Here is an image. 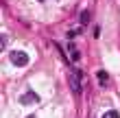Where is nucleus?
<instances>
[{"mask_svg": "<svg viewBox=\"0 0 120 118\" xmlns=\"http://www.w3.org/2000/svg\"><path fill=\"white\" fill-rule=\"evenodd\" d=\"M83 72L79 70V68H72L68 74V83H70V90H72L74 94H81V85H83Z\"/></svg>", "mask_w": 120, "mask_h": 118, "instance_id": "obj_1", "label": "nucleus"}, {"mask_svg": "<svg viewBox=\"0 0 120 118\" xmlns=\"http://www.w3.org/2000/svg\"><path fill=\"white\" fill-rule=\"evenodd\" d=\"M11 64L18 66V68H24L26 64H29V55H26L24 50H13L11 53Z\"/></svg>", "mask_w": 120, "mask_h": 118, "instance_id": "obj_2", "label": "nucleus"}, {"mask_svg": "<svg viewBox=\"0 0 120 118\" xmlns=\"http://www.w3.org/2000/svg\"><path fill=\"white\" fill-rule=\"evenodd\" d=\"M20 103H22V105H35V103H39V96L35 92H26V94L20 96Z\"/></svg>", "mask_w": 120, "mask_h": 118, "instance_id": "obj_3", "label": "nucleus"}, {"mask_svg": "<svg viewBox=\"0 0 120 118\" xmlns=\"http://www.w3.org/2000/svg\"><path fill=\"white\" fill-rule=\"evenodd\" d=\"M101 118H120V114L116 112V109H109V112H105Z\"/></svg>", "mask_w": 120, "mask_h": 118, "instance_id": "obj_4", "label": "nucleus"}, {"mask_svg": "<svg viewBox=\"0 0 120 118\" xmlns=\"http://www.w3.org/2000/svg\"><path fill=\"white\" fill-rule=\"evenodd\" d=\"M96 77H98V81H101V83H107V81H109L107 72H103V70H98V72H96Z\"/></svg>", "mask_w": 120, "mask_h": 118, "instance_id": "obj_5", "label": "nucleus"}, {"mask_svg": "<svg viewBox=\"0 0 120 118\" xmlns=\"http://www.w3.org/2000/svg\"><path fill=\"white\" fill-rule=\"evenodd\" d=\"M68 50H70V55H72V59H74V61H76V59H79V50H76V48H74V46H70V48H68Z\"/></svg>", "mask_w": 120, "mask_h": 118, "instance_id": "obj_6", "label": "nucleus"}, {"mask_svg": "<svg viewBox=\"0 0 120 118\" xmlns=\"http://www.w3.org/2000/svg\"><path fill=\"white\" fill-rule=\"evenodd\" d=\"M87 22H90V13L83 11V13H81V24H87Z\"/></svg>", "mask_w": 120, "mask_h": 118, "instance_id": "obj_7", "label": "nucleus"}, {"mask_svg": "<svg viewBox=\"0 0 120 118\" xmlns=\"http://www.w3.org/2000/svg\"><path fill=\"white\" fill-rule=\"evenodd\" d=\"M39 2H44V0H39Z\"/></svg>", "mask_w": 120, "mask_h": 118, "instance_id": "obj_8", "label": "nucleus"}, {"mask_svg": "<svg viewBox=\"0 0 120 118\" xmlns=\"http://www.w3.org/2000/svg\"><path fill=\"white\" fill-rule=\"evenodd\" d=\"M29 118H33V116H29Z\"/></svg>", "mask_w": 120, "mask_h": 118, "instance_id": "obj_9", "label": "nucleus"}]
</instances>
